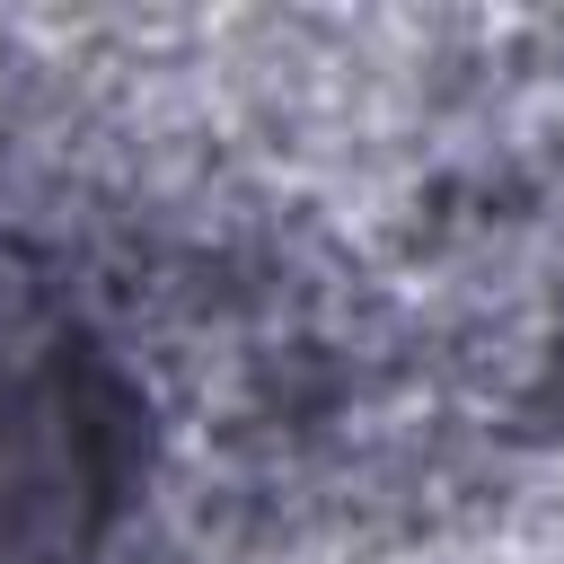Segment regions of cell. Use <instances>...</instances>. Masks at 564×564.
Returning <instances> with one entry per match:
<instances>
[{"label": "cell", "instance_id": "6da1fadb", "mask_svg": "<svg viewBox=\"0 0 564 564\" xmlns=\"http://www.w3.org/2000/svg\"><path fill=\"white\" fill-rule=\"evenodd\" d=\"M115 388L79 326L0 264V564H70L115 494Z\"/></svg>", "mask_w": 564, "mask_h": 564}]
</instances>
